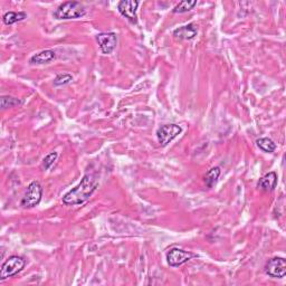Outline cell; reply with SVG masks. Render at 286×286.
<instances>
[{
  "instance_id": "cell-1",
  "label": "cell",
  "mask_w": 286,
  "mask_h": 286,
  "mask_svg": "<svg viewBox=\"0 0 286 286\" xmlns=\"http://www.w3.org/2000/svg\"><path fill=\"white\" fill-rule=\"evenodd\" d=\"M98 187L96 175L86 173L81 182L63 197V203L67 206H78L86 203Z\"/></svg>"
},
{
  "instance_id": "cell-2",
  "label": "cell",
  "mask_w": 286,
  "mask_h": 286,
  "mask_svg": "<svg viewBox=\"0 0 286 286\" xmlns=\"http://www.w3.org/2000/svg\"><path fill=\"white\" fill-rule=\"evenodd\" d=\"M85 15L86 8L83 3L78 1H66L58 6L54 13V17L59 20H67V19L81 18Z\"/></svg>"
},
{
  "instance_id": "cell-3",
  "label": "cell",
  "mask_w": 286,
  "mask_h": 286,
  "mask_svg": "<svg viewBox=\"0 0 286 286\" xmlns=\"http://www.w3.org/2000/svg\"><path fill=\"white\" fill-rule=\"evenodd\" d=\"M41 197H43V187L38 181H33L27 187L24 197H22L20 203L21 207L26 209L36 207L40 203Z\"/></svg>"
},
{
  "instance_id": "cell-4",
  "label": "cell",
  "mask_w": 286,
  "mask_h": 286,
  "mask_svg": "<svg viewBox=\"0 0 286 286\" xmlns=\"http://www.w3.org/2000/svg\"><path fill=\"white\" fill-rule=\"evenodd\" d=\"M26 265V261L20 256H10L7 261L3 263L0 270V281H5L7 278L16 275L19 272L24 269Z\"/></svg>"
},
{
  "instance_id": "cell-5",
  "label": "cell",
  "mask_w": 286,
  "mask_h": 286,
  "mask_svg": "<svg viewBox=\"0 0 286 286\" xmlns=\"http://www.w3.org/2000/svg\"><path fill=\"white\" fill-rule=\"evenodd\" d=\"M193 257H197V255L191 253V251L177 248V247L171 248L167 253V262L171 267H179V266L184 265L185 263L189 262Z\"/></svg>"
},
{
  "instance_id": "cell-6",
  "label": "cell",
  "mask_w": 286,
  "mask_h": 286,
  "mask_svg": "<svg viewBox=\"0 0 286 286\" xmlns=\"http://www.w3.org/2000/svg\"><path fill=\"white\" fill-rule=\"evenodd\" d=\"M182 132L181 127L177 124H166L160 127L157 131V138L161 147H166L171 141L177 138Z\"/></svg>"
},
{
  "instance_id": "cell-7",
  "label": "cell",
  "mask_w": 286,
  "mask_h": 286,
  "mask_svg": "<svg viewBox=\"0 0 286 286\" xmlns=\"http://www.w3.org/2000/svg\"><path fill=\"white\" fill-rule=\"evenodd\" d=\"M265 273L274 278H283L286 274V261L283 257L270 258L265 265Z\"/></svg>"
},
{
  "instance_id": "cell-8",
  "label": "cell",
  "mask_w": 286,
  "mask_h": 286,
  "mask_svg": "<svg viewBox=\"0 0 286 286\" xmlns=\"http://www.w3.org/2000/svg\"><path fill=\"white\" fill-rule=\"evenodd\" d=\"M139 7V1L135 0H122L117 3V10L122 16L128 19L132 24L138 22V16H136V9Z\"/></svg>"
},
{
  "instance_id": "cell-9",
  "label": "cell",
  "mask_w": 286,
  "mask_h": 286,
  "mask_svg": "<svg viewBox=\"0 0 286 286\" xmlns=\"http://www.w3.org/2000/svg\"><path fill=\"white\" fill-rule=\"evenodd\" d=\"M96 40L103 54H111L116 47L117 37L114 33H101L96 36Z\"/></svg>"
},
{
  "instance_id": "cell-10",
  "label": "cell",
  "mask_w": 286,
  "mask_h": 286,
  "mask_svg": "<svg viewBox=\"0 0 286 286\" xmlns=\"http://www.w3.org/2000/svg\"><path fill=\"white\" fill-rule=\"evenodd\" d=\"M277 186V174L276 172H268L266 173L264 177L259 179L257 187L259 189L264 190V191H273Z\"/></svg>"
},
{
  "instance_id": "cell-11",
  "label": "cell",
  "mask_w": 286,
  "mask_h": 286,
  "mask_svg": "<svg viewBox=\"0 0 286 286\" xmlns=\"http://www.w3.org/2000/svg\"><path fill=\"white\" fill-rule=\"evenodd\" d=\"M197 34H198V30L196 27H194V25L189 24L175 29L173 32V36L180 40L182 39L190 40V39H193V38L197 36Z\"/></svg>"
},
{
  "instance_id": "cell-12",
  "label": "cell",
  "mask_w": 286,
  "mask_h": 286,
  "mask_svg": "<svg viewBox=\"0 0 286 286\" xmlns=\"http://www.w3.org/2000/svg\"><path fill=\"white\" fill-rule=\"evenodd\" d=\"M55 52L52 51V49H46V51H43L40 53H37V54L33 55L30 57L29 63L30 64H37V65H41V64H47L52 60L55 59Z\"/></svg>"
},
{
  "instance_id": "cell-13",
  "label": "cell",
  "mask_w": 286,
  "mask_h": 286,
  "mask_svg": "<svg viewBox=\"0 0 286 286\" xmlns=\"http://www.w3.org/2000/svg\"><path fill=\"white\" fill-rule=\"evenodd\" d=\"M26 18H27V14L24 13V11H19V13H16V11H9V13L3 15L2 21L5 25H14L18 21L24 20Z\"/></svg>"
},
{
  "instance_id": "cell-14",
  "label": "cell",
  "mask_w": 286,
  "mask_h": 286,
  "mask_svg": "<svg viewBox=\"0 0 286 286\" xmlns=\"http://www.w3.org/2000/svg\"><path fill=\"white\" fill-rule=\"evenodd\" d=\"M220 173H222V170H220L219 167L211 168V169L205 174L206 186H207L208 188H212V187L217 184V181H218Z\"/></svg>"
},
{
  "instance_id": "cell-15",
  "label": "cell",
  "mask_w": 286,
  "mask_h": 286,
  "mask_svg": "<svg viewBox=\"0 0 286 286\" xmlns=\"http://www.w3.org/2000/svg\"><path fill=\"white\" fill-rule=\"evenodd\" d=\"M257 147L266 153H273L276 150V144L273 140L268 138H261L256 141Z\"/></svg>"
},
{
  "instance_id": "cell-16",
  "label": "cell",
  "mask_w": 286,
  "mask_h": 286,
  "mask_svg": "<svg viewBox=\"0 0 286 286\" xmlns=\"http://www.w3.org/2000/svg\"><path fill=\"white\" fill-rule=\"evenodd\" d=\"M194 6H197L196 0H192V1L187 0V1L179 2L178 5L172 9V11L174 14H185V13H188V11L193 9Z\"/></svg>"
},
{
  "instance_id": "cell-17",
  "label": "cell",
  "mask_w": 286,
  "mask_h": 286,
  "mask_svg": "<svg viewBox=\"0 0 286 286\" xmlns=\"http://www.w3.org/2000/svg\"><path fill=\"white\" fill-rule=\"evenodd\" d=\"M1 109H8V108H14V106L20 105L21 101L19 98L13 97V96H1Z\"/></svg>"
},
{
  "instance_id": "cell-18",
  "label": "cell",
  "mask_w": 286,
  "mask_h": 286,
  "mask_svg": "<svg viewBox=\"0 0 286 286\" xmlns=\"http://www.w3.org/2000/svg\"><path fill=\"white\" fill-rule=\"evenodd\" d=\"M73 81V76L71 74L64 73V74H59L56 76V78L54 79V85L55 86H64L67 85L68 83H71Z\"/></svg>"
},
{
  "instance_id": "cell-19",
  "label": "cell",
  "mask_w": 286,
  "mask_h": 286,
  "mask_svg": "<svg viewBox=\"0 0 286 286\" xmlns=\"http://www.w3.org/2000/svg\"><path fill=\"white\" fill-rule=\"evenodd\" d=\"M57 157H58V153L57 152H51V153L47 154L46 157L44 158L43 160V169L44 170H48L49 168H51L53 165H54V162L56 161Z\"/></svg>"
}]
</instances>
